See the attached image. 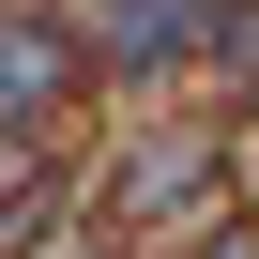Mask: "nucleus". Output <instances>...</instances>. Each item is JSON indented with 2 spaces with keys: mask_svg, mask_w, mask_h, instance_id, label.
<instances>
[{
  "mask_svg": "<svg viewBox=\"0 0 259 259\" xmlns=\"http://www.w3.org/2000/svg\"><path fill=\"white\" fill-rule=\"evenodd\" d=\"M198 259H259V244H244V229H229V244H198Z\"/></svg>",
  "mask_w": 259,
  "mask_h": 259,
  "instance_id": "obj_5",
  "label": "nucleus"
},
{
  "mask_svg": "<svg viewBox=\"0 0 259 259\" xmlns=\"http://www.w3.org/2000/svg\"><path fill=\"white\" fill-rule=\"evenodd\" d=\"M229 61H244V76H259V16H229Z\"/></svg>",
  "mask_w": 259,
  "mask_h": 259,
  "instance_id": "obj_4",
  "label": "nucleus"
},
{
  "mask_svg": "<svg viewBox=\"0 0 259 259\" xmlns=\"http://www.w3.org/2000/svg\"><path fill=\"white\" fill-rule=\"evenodd\" d=\"M198 198H213V138H138V168H122V213L153 229V213H198Z\"/></svg>",
  "mask_w": 259,
  "mask_h": 259,
  "instance_id": "obj_3",
  "label": "nucleus"
},
{
  "mask_svg": "<svg viewBox=\"0 0 259 259\" xmlns=\"http://www.w3.org/2000/svg\"><path fill=\"white\" fill-rule=\"evenodd\" d=\"M61 76H76V46H61L46 16H0V138H16V122H46Z\"/></svg>",
  "mask_w": 259,
  "mask_h": 259,
  "instance_id": "obj_2",
  "label": "nucleus"
},
{
  "mask_svg": "<svg viewBox=\"0 0 259 259\" xmlns=\"http://www.w3.org/2000/svg\"><path fill=\"white\" fill-rule=\"evenodd\" d=\"M213 16H229V0H107V16H92V61L168 76V61H198V46H213Z\"/></svg>",
  "mask_w": 259,
  "mask_h": 259,
  "instance_id": "obj_1",
  "label": "nucleus"
},
{
  "mask_svg": "<svg viewBox=\"0 0 259 259\" xmlns=\"http://www.w3.org/2000/svg\"><path fill=\"white\" fill-rule=\"evenodd\" d=\"M46 259H92V244H46Z\"/></svg>",
  "mask_w": 259,
  "mask_h": 259,
  "instance_id": "obj_6",
  "label": "nucleus"
}]
</instances>
